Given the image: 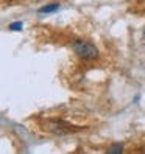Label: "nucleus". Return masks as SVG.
Wrapping results in <instances>:
<instances>
[{
    "instance_id": "f03ea898",
    "label": "nucleus",
    "mask_w": 145,
    "mask_h": 154,
    "mask_svg": "<svg viewBox=\"0 0 145 154\" xmlns=\"http://www.w3.org/2000/svg\"><path fill=\"white\" fill-rule=\"evenodd\" d=\"M58 10H59V5L58 3H50L47 6H42L41 10H39V13H55Z\"/></svg>"
},
{
    "instance_id": "7ed1b4c3",
    "label": "nucleus",
    "mask_w": 145,
    "mask_h": 154,
    "mask_svg": "<svg viewBox=\"0 0 145 154\" xmlns=\"http://www.w3.org/2000/svg\"><path fill=\"white\" fill-rule=\"evenodd\" d=\"M123 148H122V145H114V146H111L109 149H108V152H120Z\"/></svg>"
},
{
    "instance_id": "20e7f679",
    "label": "nucleus",
    "mask_w": 145,
    "mask_h": 154,
    "mask_svg": "<svg viewBox=\"0 0 145 154\" xmlns=\"http://www.w3.org/2000/svg\"><path fill=\"white\" fill-rule=\"evenodd\" d=\"M10 30H13V31H16V30H22V23H20V22L11 23V25H10Z\"/></svg>"
},
{
    "instance_id": "f257e3e1",
    "label": "nucleus",
    "mask_w": 145,
    "mask_h": 154,
    "mask_svg": "<svg viewBox=\"0 0 145 154\" xmlns=\"http://www.w3.org/2000/svg\"><path fill=\"white\" fill-rule=\"evenodd\" d=\"M72 48L83 59H95L98 55V50L95 48V45H92L90 42H86V41H75L72 44Z\"/></svg>"
}]
</instances>
